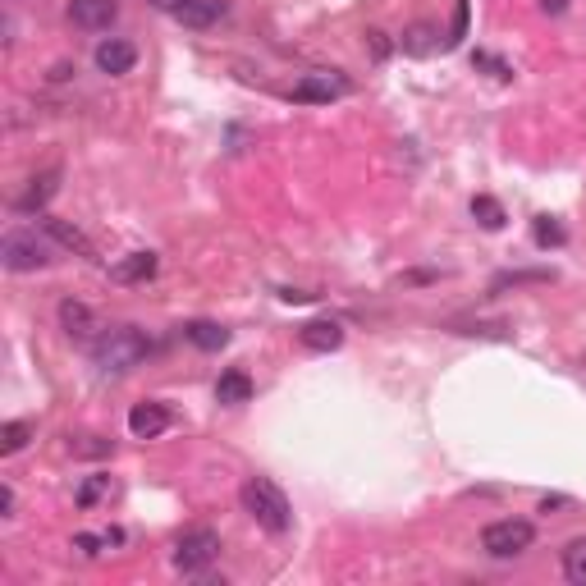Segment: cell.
<instances>
[{
	"instance_id": "cell-1",
	"label": "cell",
	"mask_w": 586,
	"mask_h": 586,
	"mask_svg": "<svg viewBox=\"0 0 586 586\" xmlns=\"http://www.w3.org/2000/svg\"><path fill=\"white\" fill-rule=\"evenodd\" d=\"M152 348L156 344L138 326H110L92 339V362H97L101 376H129L152 358Z\"/></svg>"
},
{
	"instance_id": "cell-2",
	"label": "cell",
	"mask_w": 586,
	"mask_h": 586,
	"mask_svg": "<svg viewBox=\"0 0 586 586\" xmlns=\"http://www.w3.org/2000/svg\"><path fill=\"white\" fill-rule=\"evenodd\" d=\"M243 513H248L257 527H266L271 536H284L293 527V509H289V495L275 486L271 477H248L243 481Z\"/></svg>"
},
{
	"instance_id": "cell-3",
	"label": "cell",
	"mask_w": 586,
	"mask_h": 586,
	"mask_svg": "<svg viewBox=\"0 0 586 586\" xmlns=\"http://www.w3.org/2000/svg\"><path fill=\"white\" fill-rule=\"evenodd\" d=\"M0 261H5V271H14V275L42 271V266H51V243L37 239V229H10V234L0 239Z\"/></svg>"
},
{
	"instance_id": "cell-4",
	"label": "cell",
	"mask_w": 586,
	"mask_h": 586,
	"mask_svg": "<svg viewBox=\"0 0 586 586\" xmlns=\"http://www.w3.org/2000/svg\"><path fill=\"white\" fill-rule=\"evenodd\" d=\"M216 559H220V536L211 532V527H188V532L174 541V568L184 577H202Z\"/></svg>"
},
{
	"instance_id": "cell-5",
	"label": "cell",
	"mask_w": 586,
	"mask_h": 586,
	"mask_svg": "<svg viewBox=\"0 0 586 586\" xmlns=\"http://www.w3.org/2000/svg\"><path fill=\"white\" fill-rule=\"evenodd\" d=\"M532 545H536V527L527 518H500L481 532V550H486L490 559H518V554H527Z\"/></svg>"
},
{
	"instance_id": "cell-6",
	"label": "cell",
	"mask_w": 586,
	"mask_h": 586,
	"mask_svg": "<svg viewBox=\"0 0 586 586\" xmlns=\"http://www.w3.org/2000/svg\"><path fill=\"white\" fill-rule=\"evenodd\" d=\"M339 97H348V78L339 74H303L289 87V101H303V106H326Z\"/></svg>"
},
{
	"instance_id": "cell-7",
	"label": "cell",
	"mask_w": 586,
	"mask_h": 586,
	"mask_svg": "<svg viewBox=\"0 0 586 586\" xmlns=\"http://www.w3.org/2000/svg\"><path fill=\"white\" fill-rule=\"evenodd\" d=\"M69 19L83 33H101L120 19V0H69Z\"/></svg>"
},
{
	"instance_id": "cell-8",
	"label": "cell",
	"mask_w": 586,
	"mask_h": 586,
	"mask_svg": "<svg viewBox=\"0 0 586 586\" xmlns=\"http://www.w3.org/2000/svg\"><path fill=\"white\" fill-rule=\"evenodd\" d=\"M170 426V408L161 399H142L129 408V431L133 440H156V435Z\"/></svg>"
},
{
	"instance_id": "cell-9",
	"label": "cell",
	"mask_w": 586,
	"mask_h": 586,
	"mask_svg": "<svg viewBox=\"0 0 586 586\" xmlns=\"http://www.w3.org/2000/svg\"><path fill=\"white\" fill-rule=\"evenodd\" d=\"M60 326H65L69 339H87V344H92V339L106 330L97 321V312H92L87 303H78V298H65V303H60Z\"/></svg>"
},
{
	"instance_id": "cell-10",
	"label": "cell",
	"mask_w": 586,
	"mask_h": 586,
	"mask_svg": "<svg viewBox=\"0 0 586 586\" xmlns=\"http://www.w3.org/2000/svg\"><path fill=\"white\" fill-rule=\"evenodd\" d=\"M133 65H138V46L124 42V37H110V42L97 46V69H101V74L120 78V74H129Z\"/></svg>"
},
{
	"instance_id": "cell-11",
	"label": "cell",
	"mask_w": 586,
	"mask_h": 586,
	"mask_svg": "<svg viewBox=\"0 0 586 586\" xmlns=\"http://www.w3.org/2000/svg\"><path fill=\"white\" fill-rule=\"evenodd\" d=\"M42 229H46V239H55L60 248L78 252V257H97V248H92V239H87L78 225H69V220L60 216H42Z\"/></svg>"
},
{
	"instance_id": "cell-12",
	"label": "cell",
	"mask_w": 586,
	"mask_h": 586,
	"mask_svg": "<svg viewBox=\"0 0 586 586\" xmlns=\"http://www.w3.org/2000/svg\"><path fill=\"white\" fill-rule=\"evenodd\" d=\"M298 339H303V348H312V353H335V348L344 344V326L330 321V316H321V321H307Z\"/></svg>"
},
{
	"instance_id": "cell-13",
	"label": "cell",
	"mask_w": 586,
	"mask_h": 586,
	"mask_svg": "<svg viewBox=\"0 0 586 586\" xmlns=\"http://www.w3.org/2000/svg\"><path fill=\"white\" fill-rule=\"evenodd\" d=\"M156 252H129L124 261H115L110 266V280H120V284H142V280H152L156 275Z\"/></svg>"
},
{
	"instance_id": "cell-14",
	"label": "cell",
	"mask_w": 586,
	"mask_h": 586,
	"mask_svg": "<svg viewBox=\"0 0 586 586\" xmlns=\"http://www.w3.org/2000/svg\"><path fill=\"white\" fill-rule=\"evenodd\" d=\"M55 184H60V170H42V174H33V184H28V193L14 202V207L23 211V216H33V211H42L46 202L55 197Z\"/></svg>"
},
{
	"instance_id": "cell-15",
	"label": "cell",
	"mask_w": 586,
	"mask_h": 586,
	"mask_svg": "<svg viewBox=\"0 0 586 586\" xmlns=\"http://www.w3.org/2000/svg\"><path fill=\"white\" fill-rule=\"evenodd\" d=\"M216 399H220V403H229V408L248 403V399H252V376H248V371H239V367L220 371V380H216Z\"/></svg>"
},
{
	"instance_id": "cell-16",
	"label": "cell",
	"mask_w": 586,
	"mask_h": 586,
	"mask_svg": "<svg viewBox=\"0 0 586 586\" xmlns=\"http://www.w3.org/2000/svg\"><path fill=\"white\" fill-rule=\"evenodd\" d=\"M184 339H188V344H197L202 353H216V348L229 344V330L216 326V321H188V326H184Z\"/></svg>"
},
{
	"instance_id": "cell-17",
	"label": "cell",
	"mask_w": 586,
	"mask_h": 586,
	"mask_svg": "<svg viewBox=\"0 0 586 586\" xmlns=\"http://www.w3.org/2000/svg\"><path fill=\"white\" fill-rule=\"evenodd\" d=\"M564 577L573 586H586V536L564 545Z\"/></svg>"
},
{
	"instance_id": "cell-18",
	"label": "cell",
	"mask_w": 586,
	"mask_h": 586,
	"mask_svg": "<svg viewBox=\"0 0 586 586\" xmlns=\"http://www.w3.org/2000/svg\"><path fill=\"white\" fill-rule=\"evenodd\" d=\"M472 216H477V225H481V229H504V220H509V216H504L500 202H495V197H486V193L472 197Z\"/></svg>"
},
{
	"instance_id": "cell-19",
	"label": "cell",
	"mask_w": 586,
	"mask_h": 586,
	"mask_svg": "<svg viewBox=\"0 0 586 586\" xmlns=\"http://www.w3.org/2000/svg\"><path fill=\"white\" fill-rule=\"evenodd\" d=\"M33 435H37V431H33V422H10L5 431H0V454H5V458H10V454H19V449L28 445Z\"/></svg>"
},
{
	"instance_id": "cell-20",
	"label": "cell",
	"mask_w": 586,
	"mask_h": 586,
	"mask_svg": "<svg viewBox=\"0 0 586 586\" xmlns=\"http://www.w3.org/2000/svg\"><path fill=\"white\" fill-rule=\"evenodd\" d=\"M69 449L78 458H106L115 454V440H106V435H78V440H69Z\"/></svg>"
},
{
	"instance_id": "cell-21",
	"label": "cell",
	"mask_w": 586,
	"mask_h": 586,
	"mask_svg": "<svg viewBox=\"0 0 586 586\" xmlns=\"http://www.w3.org/2000/svg\"><path fill=\"white\" fill-rule=\"evenodd\" d=\"M106 495H110V477H101V472H97V477H87L83 486H78L74 500H78V509H92V504H101Z\"/></svg>"
},
{
	"instance_id": "cell-22",
	"label": "cell",
	"mask_w": 586,
	"mask_h": 586,
	"mask_svg": "<svg viewBox=\"0 0 586 586\" xmlns=\"http://www.w3.org/2000/svg\"><path fill=\"white\" fill-rule=\"evenodd\" d=\"M532 234H536V243H541V248H564L568 243V234H564V225H554L550 216H541L532 225Z\"/></svg>"
},
{
	"instance_id": "cell-23",
	"label": "cell",
	"mask_w": 586,
	"mask_h": 586,
	"mask_svg": "<svg viewBox=\"0 0 586 586\" xmlns=\"http://www.w3.org/2000/svg\"><path fill=\"white\" fill-rule=\"evenodd\" d=\"M545 280H550V271H509V275H495L490 293H504L509 284H545Z\"/></svg>"
},
{
	"instance_id": "cell-24",
	"label": "cell",
	"mask_w": 586,
	"mask_h": 586,
	"mask_svg": "<svg viewBox=\"0 0 586 586\" xmlns=\"http://www.w3.org/2000/svg\"><path fill=\"white\" fill-rule=\"evenodd\" d=\"M426 37H431V28H413V33H408V42H403V51L426 55V51H431V42H426Z\"/></svg>"
},
{
	"instance_id": "cell-25",
	"label": "cell",
	"mask_w": 586,
	"mask_h": 586,
	"mask_svg": "<svg viewBox=\"0 0 586 586\" xmlns=\"http://www.w3.org/2000/svg\"><path fill=\"white\" fill-rule=\"evenodd\" d=\"M467 33V0H458V14H454V33H449V46H458Z\"/></svg>"
},
{
	"instance_id": "cell-26",
	"label": "cell",
	"mask_w": 586,
	"mask_h": 586,
	"mask_svg": "<svg viewBox=\"0 0 586 586\" xmlns=\"http://www.w3.org/2000/svg\"><path fill=\"white\" fill-rule=\"evenodd\" d=\"M147 5H156V10H161V14H170V19H179V14H184L188 5H193V0H147Z\"/></svg>"
},
{
	"instance_id": "cell-27",
	"label": "cell",
	"mask_w": 586,
	"mask_h": 586,
	"mask_svg": "<svg viewBox=\"0 0 586 586\" xmlns=\"http://www.w3.org/2000/svg\"><path fill=\"white\" fill-rule=\"evenodd\" d=\"M371 37V55H376V60H385V55H390V42H385V33H367Z\"/></svg>"
},
{
	"instance_id": "cell-28",
	"label": "cell",
	"mask_w": 586,
	"mask_h": 586,
	"mask_svg": "<svg viewBox=\"0 0 586 586\" xmlns=\"http://www.w3.org/2000/svg\"><path fill=\"white\" fill-rule=\"evenodd\" d=\"M0 504H5V518H14V504H19V500H14V486L0 490Z\"/></svg>"
},
{
	"instance_id": "cell-29",
	"label": "cell",
	"mask_w": 586,
	"mask_h": 586,
	"mask_svg": "<svg viewBox=\"0 0 586 586\" xmlns=\"http://www.w3.org/2000/svg\"><path fill=\"white\" fill-rule=\"evenodd\" d=\"M541 5H545V14H559V10L568 5V0H541Z\"/></svg>"
}]
</instances>
